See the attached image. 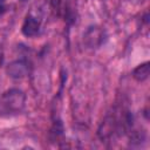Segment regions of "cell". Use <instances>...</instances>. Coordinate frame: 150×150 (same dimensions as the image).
Returning a JSON list of instances; mask_svg holds the SVG:
<instances>
[{
  "instance_id": "obj_1",
  "label": "cell",
  "mask_w": 150,
  "mask_h": 150,
  "mask_svg": "<svg viewBox=\"0 0 150 150\" xmlns=\"http://www.w3.org/2000/svg\"><path fill=\"white\" fill-rule=\"evenodd\" d=\"M26 105V95L22 90L12 88L0 94V116L20 114Z\"/></svg>"
},
{
  "instance_id": "obj_2",
  "label": "cell",
  "mask_w": 150,
  "mask_h": 150,
  "mask_svg": "<svg viewBox=\"0 0 150 150\" xmlns=\"http://www.w3.org/2000/svg\"><path fill=\"white\" fill-rule=\"evenodd\" d=\"M104 41V30L100 27H90L84 33V42L90 48H96L101 46Z\"/></svg>"
},
{
  "instance_id": "obj_3",
  "label": "cell",
  "mask_w": 150,
  "mask_h": 150,
  "mask_svg": "<svg viewBox=\"0 0 150 150\" xmlns=\"http://www.w3.org/2000/svg\"><path fill=\"white\" fill-rule=\"evenodd\" d=\"M40 27H41V23H40V20L34 16L33 14H28L23 21V25H22V34L28 36V38H33L35 35L39 34L40 32Z\"/></svg>"
},
{
  "instance_id": "obj_4",
  "label": "cell",
  "mask_w": 150,
  "mask_h": 150,
  "mask_svg": "<svg viewBox=\"0 0 150 150\" xmlns=\"http://www.w3.org/2000/svg\"><path fill=\"white\" fill-rule=\"evenodd\" d=\"M28 73V66L25 61L18 60L8 64L7 67V74L13 79H22Z\"/></svg>"
},
{
  "instance_id": "obj_5",
  "label": "cell",
  "mask_w": 150,
  "mask_h": 150,
  "mask_svg": "<svg viewBox=\"0 0 150 150\" xmlns=\"http://www.w3.org/2000/svg\"><path fill=\"white\" fill-rule=\"evenodd\" d=\"M149 71H150V66L149 62H144L139 66H137L134 70H132V77L139 82L146 80L149 77Z\"/></svg>"
},
{
  "instance_id": "obj_6",
  "label": "cell",
  "mask_w": 150,
  "mask_h": 150,
  "mask_svg": "<svg viewBox=\"0 0 150 150\" xmlns=\"http://www.w3.org/2000/svg\"><path fill=\"white\" fill-rule=\"evenodd\" d=\"M4 2H5V0H0V12H1V9H4Z\"/></svg>"
},
{
  "instance_id": "obj_7",
  "label": "cell",
  "mask_w": 150,
  "mask_h": 150,
  "mask_svg": "<svg viewBox=\"0 0 150 150\" xmlns=\"http://www.w3.org/2000/svg\"><path fill=\"white\" fill-rule=\"evenodd\" d=\"M2 62V52H1V48H0V64Z\"/></svg>"
}]
</instances>
